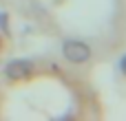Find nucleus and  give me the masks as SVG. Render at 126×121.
Returning <instances> with one entry per match:
<instances>
[{
    "mask_svg": "<svg viewBox=\"0 0 126 121\" xmlns=\"http://www.w3.org/2000/svg\"><path fill=\"white\" fill-rule=\"evenodd\" d=\"M62 53L71 64H84L91 57V46L86 42H80V40H66L62 46Z\"/></svg>",
    "mask_w": 126,
    "mask_h": 121,
    "instance_id": "obj_1",
    "label": "nucleus"
},
{
    "mask_svg": "<svg viewBox=\"0 0 126 121\" xmlns=\"http://www.w3.org/2000/svg\"><path fill=\"white\" fill-rule=\"evenodd\" d=\"M31 71H33V64L29 60H11L4 66V75L9 79H24L31 75Z\"/></svg>",
    "mask_w": 126,
    "mask_h": 121,
    "instance_id": "obj_2",
    "label": "nucleus"
},
{
    "mask_svg": "<svg viewBox=\"0 0 126 121\" xmlns=\"http://www.w3.org/2000/svg\"><path fill=\"white\" fill-rule=\"evenodd\" d=\"M0 29H2L4 33L9 31V24H7V15H4V13H0Z\"/></svg>",
    "mask_w": 126,
    "mask_h": 121,
    "instance_id": "obj_3",
    "label": "nucleus"
},
{
    "mask_svg": "<svg viewBox=\"0 0 126 121\" xmlns=\"http://www.w3.org/2000/svg\"><path fill=\"white\" fill-rule=\"evenodd\" d=\"M120 71H122V73L126 75V55L122 57V60H120Z\"/></svg>",
    "mask_w": 126,
    "mask_h": 121,
    "instance_id": "obj_4",
    "label": "nucleus"
}]
</instances>
